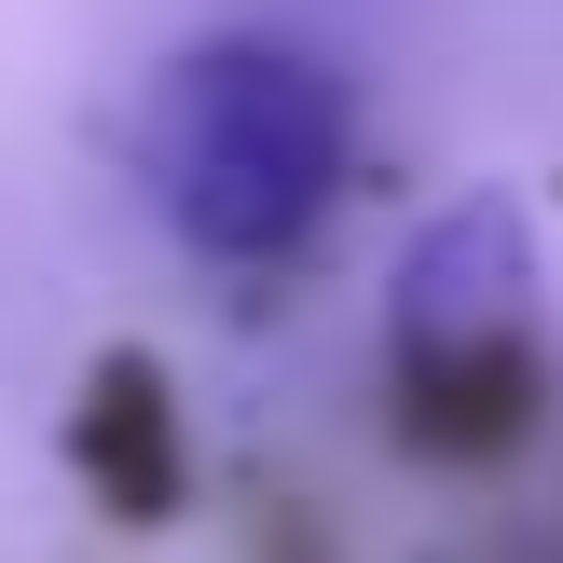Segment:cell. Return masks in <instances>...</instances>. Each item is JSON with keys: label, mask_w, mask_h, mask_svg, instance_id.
<instances>
[{"label": "cell", "mask_w": 563, "mask_h": 563, "mask_svg": "<svg viewBox=\"0 0 563 563\" xmlns=\"http://www.w3.org/2000/svg\"><path fill=\"white\" fill-rule=\"evenodd\" d=\"M344 152H357L344 69H317L302 42H262V27L165 55L137 97V179L207 262H289L344 192Z\"/></svg>", "instance_id": "6da1fadb"}, {"label": "cell", "mask_w": 563, "mask_h": 563, "mask_svg": "<svg viewBox=\"0 0 563 563\" xmlns=\"http://www.w3.org/2000/svg\"><path fill=\"white\" fill-rule=\"evenodd\" d=\"M385 357H399V427L427 454H509L537 427V262L509 192H467L412 234Z\"/></svg>", "instance_id": "7a4b0ae2"}, {"label": "cell", "mask_w": 563, "mask_h": 563, "mask_svg": "<svg viewBox=\"0 0 563 563\" xmlns=\"http://www.w3.org/2000/svg\"><path fill=\"white\" fill-rule=\"evenodd\" d=\"M69 454H82V482H97L124 522L179 509V412H165L152 357H97V385H82V412H69Z\"/></svg>", "instance_id": "3957f363"}]
</instances>
